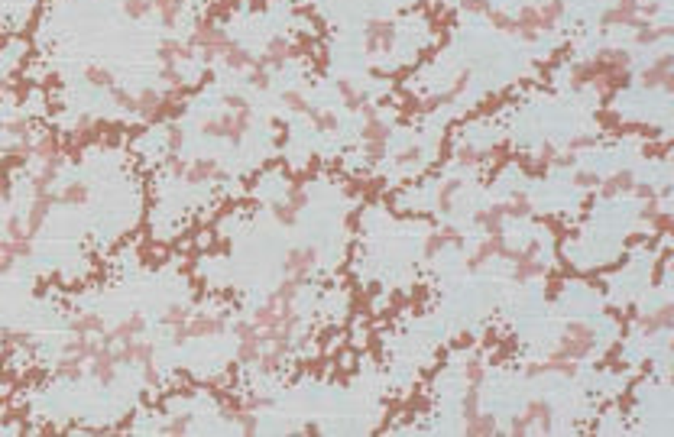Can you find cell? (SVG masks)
Wrapping results in <instances>:
<instances>
[{"mask_svg":"<svg viewBox=\"0 0 674 437\" xmlns=\"http://www.w3.org/2000/svg\"><path fill=\"white\" fill-rule=\"evenodd\" d=\"M487 19L496 29H503V33H512V29H515V17H509V13H503V10H489Z\"/></svg>","mask_w":674,"mask_h":437,"instance_id":"cell-7","label":"cell"},{"mask_svg":"<svg viewBox=\"0 0 674 437\" xmlns=\"http://www.w3.org/2000/svg\"><path fill=\"white\" fill-rule=\"evenodd\" d=\"M464 376H467L470 386H480V382L487 379V370H483V363H480V360H470L467 370H464Z\"/></svg>","mask_w":674,"mask_h":437,"instance_id":"cell-9","label":"cell"},{"mask_svg":"<svg viewBox=\"0 0 674 437\" xmlns=\"http://www.w3.org/2000/svg\"><path fill=\"white\" fill-rule=\"evenodd\" d=\"M418 156H421V149L418 146H409V149H402V152H399V159H395V162H399V166H412V162H418Z\"/></svg>","mask_w":674,"mask_h":437,"instance_id":"cell-10","label":"cell"},{"mask_svg":"<svg viewBox=\"0 0 674 437\" xmlns=\"http://www.w3.org/2000/svg\"><path fill=\"white\" fill-rule=\"evenodd\" d=\"M597 182H599V178L593 175V172H574V185H577V188H593Z\"/></svg>","mask_w":674,"mask_h":437,"instance_id":"cell-11","label":"cell"},{"mask_svg":"<svg viewBox=\"0 0 674 437\" xmlns=\"http://www.w3.org/2000/svg\"><path fill=\"white\" fill-rule=\"evenodd\" d=\"M464 7H467V10H473V13H483V17H487L489 10H493V7H489V3H487V0H464Z\"/></svg>","mask_w":674,"mask_h":437,"instance_id":"cell-12","label":"cell"},{"mask_svg":"<svg viewBox=\"0 0 674 437\" xmlns=\"http://www.w3.org/2000/svg\"><path fill=\"white\" fill-rule=\"evenodd\" d=\"M558 350L567 353L571 360H587L597 350V331H593V324H587V321H571V324L564 327V337H561V347Z\"/></svg>","mask_w":674,"mask_h":437,"instance_id":"cell-1","label":"cell"},{"mask_svg":"<svg viewBox=\"0 0 674 437\" xmlns=\"http://www.w3.org/2000/svg\"><path fill=\"white\" fill-rule=\"evenodd\" d=\"M587 146H593V136H574L571 140V152L574 149H587Z\"/></svg>","mask_w":674,"mask_h":437,"instance_id":"cell-13","label":"cell"},{"mask_svg":"<svg viewBox=\"0 0 674 437\" xmlns=\"http://www.w3.org/2000/svg\"><path fill=\"white\" fill-rule=\"evenodd\" d=\"M632 29H636V42H638V46H655L658 39L671 36V26H655V23H642V19H638Z\"/></svg>","mask_w":674,"mask_h":437,"instance_id":"cell-4","label":"cell"},{"mask_svg":"<svg viewBox=\"0 0 674 437\" xmlns=\"http://www.w3.org/2000/svg\"><path fill=\"white\" fill-rule=\"evenodd\" d=\"M632 185H636V175L632 172H613L609 178H603L599 182V195L603 198H616V195H629L632 191Z\"/></svg>","mask_w":674,"mask_h":437,"instance_id":"cell-2","label":"cell"},{"mask_svg":"<svg viewBox=\"0 0 674 437\" xmlns=\"http://www.w3.org/2000/svg\"><path fill=\"white\" fill-rule=\"evenodd\" d=\"M528 211H532V207H528V201H525V198H512L509 205H503V214L505 217H528Z\"/></svg>","mask_w":674,"mask_h":437,"instance_id":"cell-8","label":"cell"},{"mask_svg":"<svg viewBox=\"0 0 674 437\" xmlns=\"http://www.w3.org/2000/svg\"><path fill=\"white\" fill-rule=\"evenodd\" d=\"M503 221H505L503 205L487 207V211H477V223H480V227H483L487 233H499V230H503Z\"/></svg>","mask_w":674,"mask_h":437,"instance_id":"cell-5","label":"cell"},{"mask_svg":"<svg viewBox=\"0 0 674 437\" xmlns=\"http://www.w3.org/2000/svg\"><path fill=\"white\" fill-rule=\"evenodd\" d=\"M564 13H567L564 0H544L538 7V29H554L564 19Z\"/></svg>","mask_w":674,"mask_h":437,"instance_id":"cell-3","label":"cell"},{"mask_svg":"<svg viewBox=\"0 0 674 437\" xmlns=\"http://www.w3.org/2000/svg\"><path fill=\"white\" fill-rule=\"evenodd\" d=\"M460 195V182L457 178H450V182H444L438 191V211L441 214H450L454 211V198Z\"/></svg>","mask_w":674,"mask_h":437,"instance_id":"cell-6","label":"cell"}]
</instances>
